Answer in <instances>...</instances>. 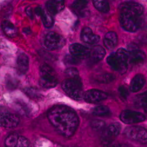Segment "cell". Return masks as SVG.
Here are the masks:
<instances>
[{
    "instance_id": "obj_13",
    "label": "cell",
    "mask_w": 147,
    "mask_h": 147,
    "mask_svg": "<svg viewBox=\"0 0 147 147\" xmlns=\"http://www.w3.org/2000/svg\"><path fill=\"white\" fill-rule=\"evenodd\" d=\"M69 50L72 55L80 59L89 57L90 51L88 49L80 44H73L71 45Z\"/></svg>"
},
{
    "instance_id": "obj_28",
    "label": "cell",
    "mask_w": 147,
    "mask_h": 147,
    "mask_svg": "<svg viewBox=\"0 0 147 147\" xmlns=\"http://www.w3.org/2000/svg\"><path fill=\"white\" fill-rule=\"evenodd\" d=\"M19 136L17 133H12L6 138L4 144L5 147H15Z\"/></svg>"
},
{
    "instance_id": "obj_1",
    "label": "cell",
    "mask_w": 147,
    "mask_h": 147,
    "mask_svg": "<svg viewBox=\"0 0 147 147\" xmlns=\"http://www.w3.org/2000/svg\"><path fill=\"white\" fill-rule=\"evenodd\" d=\"M48 118L57 131L65 137H70L77 131L79 118L71 108L64 105H57L48 113Z\"/></svg>"
},
{
    "instance_id": "obj_20",
    "label": "cell",
    "mask_w": 147,
    "mask_h": 147,
    "mask_svg": "<svg viewBox=\"0 0 147 147\" xmlns=\"http://www.w3.org/2000/svg\"><path fill=\"white\" fill-rule=\"evenodd\" d=\"M2 28L4 33L9 37H15L17 35V29L13 23L8 20H5L3 22Z\"/></svg>"
},
{
    "instance_id": "obj_30",
    "label": "cell",
    "mask_w": 147,
    "mask_h": 147,
    "mask_svg": "<svg viewBox=\"0 0 147 147\" xmlns=\"http://www.w3.org/2000/svg\"><path fill=\"white\" fill-rule=\"evenodd\" d=\"M65 75L68 78L67 79H80L79 72L78 69L74 67H69L67 68L65 71Z\"/></svg>"
},
{
    "instance_id": "obj_33",
    "label": "cell",
    "mask_w": 147,
    "mask_h": 147,
    "mask_svg": "<svg viewBox=\"0 0 147 147\" xmlns=\"http://www.w3.org/2000/svg\"><path fill=\"white\" fill-rule=\"evenodd\" d=\"M80 59L73 56L68 55L64 58V63L67 65H76L80 63Z\"/></svg>"
},
{
    "instance_id": "obj_25",
    "label": "cell",
    "mask_w": 147,
    "mask_h": 147,
    "mask_svg": "<svg viewBox=\"0 0 147 147\" xmlns=\"http://www.w3.org/2000/svg\"><path fill=\"white\" fill-rule=\"evenodd\" d=\"M41 17L42 18V22L44 26L46 28H50L54 24V20L51 16V15L45 10H44L43 13L41 15Z\"/></svg>"
},
{
    "instance_id": "obj_29",
    "label": "cell",
    "mask_w": 147,
    "mask_h": 147,
    "mask_svg": "<svg viewBox=\"0 0 147 147\" xmlns=\"http://www.w3.org/2000/svg\"><path fill=\"white\" fill-rule=\"evenodd\" d=\"M134 104L137 107H146V92L137 95L134 99Z\"/></svg>"
},
{
    "instance_id": "obj_31",
    "label": "cell",
    "mask_w": 147,
    "mask_h": 147,
    "mask_svg": "<svg viewBox=\"0 0 147 147\" xmlns=\"http://www.w3.org/2000/svg\"><path fill=\"white\" fill-rule=\"evenodd\" d=\"M18 84L17 80L11 76H8L6 78V87L7 89L10 90H15Z\"/></svg>"
},
{
    "instance_id": "obj_12",
    "label": "cell",
    "mask_w": 147,
    "mask_h": 147,
    "mask_svg": "<svg viewBox=\"0 0 147 147\" xmlns=\"http://www.w3.org/2000/svg\"><path fill=\"white\" fill-rule=\"evenodd\" d=\"M119 9L120 12H126L138 17L144 13V7L141 4L134 2H127L121 4Z\"/></svg>"
},
{
    "instance_id": "obj_2",
    "label": "cell",
    "mask_w": 147,
    "mask_h": 147,
    "mask_svg": "<svg viewBox=\"0 0 147 147\" xmlns=\"http://www.w3.org/2000/svg\"><path fill=\"white\" fill-rule=\"evenodd\" d=\"M40 85L44 88L55 87L58 84V79L54 69L47 64L44 63L40 68Z\"/></svg>"
},
{
    "instance_id": "obj_32",
    "label": "cell",
    "mask_w": 147,
    "mask_h": 147,
    "mask_svg": "<svg viewBox=\"0 0 147 147\" xmlns=\"http://www.w3.org/2000/svg\"><path fill=\"white\" fill-rule=\"evenodd\" d=\"M90 126L95 131H101L104 129L105 127V122L101 120L96 119L91 122Z\"/></svg>"
},
{
    "instance_id": "obj_7",
    "label": "cell",
    "mask_w": 147,
    "mask_h": 147,
    "mask_svg": "<svg viewBox=\"0 0 147 147\" xmlns=\"http://www.w3.org/2000/svg\"><path fill=\"white\" fill-rule=\"evenodd\" d=\"M121 128V125L118 122H115L105 129L101 137V142L104 146L108 147L113 143L116 137L120 132Z\"/></svg>"
},
{
    "instance_id": "obj_22",
    "label": "cell",
    "mask_w": 147,
    "mask_h": 147,
    "mask_svg": "<svg viewBox=\"0 0 147 147\" xmlns=\"http://www.w3.org/2000/svg\"><path fill=\"white\" fill-rule=\"evenodd\" d=\"M95 8L103 13H107L109 11L110 7L107 0H92Z\"/></svg>"
},
{
    "instance_id": "obj_4",
    "label": "cell",
    "mask_w": 147,
    "mask_h": 147,
    "mask_svg": "<svg viewBox=\"0 0 147 147\" xmlns=\"http://www.w3.org/2000/svg\"><path fill=\"white\" fill-rule=\"evenodd\" d=\"M119 21L121 27L128 32H136L140 27L138 16L126 12H120Z\"/></svg>"
},
{
    "instance_id": "obj_6",
    "label": "cell",
    "mask_w": 147,
    "mask_h": 147,
    "mask_svg": "<svg viewBox=\"0 0 147 147\" xmlns=\"http://www.w3.org/2000/svg\"><path fill=\"white\" fill-rule=\"evenodd\" d=\"M65 44V40L63 36L55 32H49L44 40V47L50 51H54L62 48Z\"/></svg>"
},
{
    "instance_id": "obj_11",
    "label": "cell",
    "mask_w": 147,
    "mask_h": 147,
    "mask_svg": "<svg viewBox=\"0 0 147 147\" xmlns=\"http://www.w3.org/2000/svg\"><path fill=\"white\" fill-rule=\"evenodd\" d=\"M108 98L107 93L98 90H90L84 93L83 98L88 103H98Z\"/></svg>"
},
{
    "instance_id": "obj_37",
    "label": "cell",
    "mask_w": 147,
    "mask_h": 147,
    "mask_svg": "<svg viewBox=\"0 0 147 147\" xmlns=\"http://www.w3.org/2000/svg\"><path fill=\"white\" fill-rule=\"evenodd\" d=\"M46 6H47V8L48 13H50V14L55 15L58 13L57 10L56 9V8L54 6V5L52 4V3L51 2L50 0V1H47V3L46 4Z\"/></svg>"
},
{
    "instance_id": "obj_23",
    "label": "cell",
    "mask_w": 147,
    "mask_h": 147,
    "mask_svg": "<svg viewBox=\"0 0 147 147\" xmlns=\"http://www.w3.org/2000/svg\"><path fill=\"white\" fill-rule=\"evenodd\" d=\"M24 91L27 96H28L31 99L33 100L39 101L42 99V96L41 94L39 92V91L37 89H36L35 88H27L26 89H24Z\"/></svg>"
},
{
    "instance_id": "obj_35",
    "label": "cell",
    "mask_w": 147,
    "mask_h": 147,
    "mask_svg": "<svg viewBox=\"0 0 147 147\" xmlns=\"http://www.w3.org/2000/svg\"><path fill=\"white\" fill-rule=\"evenodd\" d=\"M52 4L55 7L58 13L62 11L65 7L64 0H50Z\"/></svg>"
},
{
    "instance_id": "obj_14",
    "label": "cell",
    "mask_w": 147,
    "mask_h": 147,
    "mask_svg": "<svg viewBox=\"0 0 147 147\" xmlns=\"http://www.w3.org/2000/svg\"><path fill=\"white\" fill-rule=\"evenodd\" d=\"M81 38L83 42L90 45L96 44L100 40V36L93 34L92 31L89 27H85L82 30Z\"/></svg>"
},
{
    "instance_id": "obj_21",
    "label": "cell",
    "mask_w": 147,
    "mask_h": 147,
    "mask_svg": "<svg viewBox=\"0 0 147 147\" xmlns=\"http://www.w3.org/2000/svg\"><path fill=\"white\" fill-rule=\"evenodd\" d=\"M87 4V0H76L72 4V8L77 14L84 15L86 12Z\"/></svg>"
},
{
    "instance_id": "obj_10",
    "label": "cell",
    "mask_w": 147,
    "mask_h": 147,
    "mask_svg": "<svg viewBox=\"0 0 147 147\" xmlns=\"http://www.w3.org/2000/svg\"><path fill=\"white\" fill-rule=\"evenodd\" d=\"M107 62L114 70L119 72L121 74H123L127 71L128 63L122 61L115 53L110 54L107 59Z\"/></svg>"
},
{
    "instance_id": "obj_3",
    "label": "cell",
    "mask_w": 147,
    "mask_h": 147,
    "mask_svg": "<svg viewBox=\"0 0 147 147\" xmlns=\"http://www.w3.org/2000/svg\"><path fill=\"white\" fill-rule=\"evenodd\" d=\"M61 86L64 91L71 98L76 100L83 98L84 91L80 79H67L63 82Z\"/></svg>"
},
{
    "instance_id": "obj_5",
    "label": "cell",
    "mask_w": 147,
    "mask_h": 147,
    "mask_svg": "<svg viewBox=\"0 0 147 147\" xmlns=\"http://www.w3.org/2000/svg\"><path fill=\"white\" fill-rule=\"evenodd\" d=\"M18 115L12 113L5 108H0V127L6 129H13L20 123Z\"/></svg>"
},
{
    "instance_id": "obj_26",
    "label": "cell",
    "mask_w": 147,
    "mask_h": 147,
    "mask_svg": "<svg viewBox=\"0 0 147 147\" xmlns=\"http://www.w3.org/2000/svg\"><path fill=\"white\" fill-rule=\"evenodd\" d=\"M16 108L17 111L23 115L25 116H30L31 114V109L29 106L24 102H18L16 104Z\"/></svg>"
},
{
    "instance_id": "obj_39",
    "label": "cell",
    "mask_w": 147,
    "mask_h": 147,
    "mask_svg": "<svg viewBox=\"0 0 147 147\" xmlns=\"http://www.w3.org/2000/svg\"><path fill=\"white\" fill-rule=\"evenodd\" d=\"M26 13L27 16L31 19H33V13H32V8L30 7H28L26 9Z\"/></svg>"
},
{
    "instance_id": "obj_36",
    "label": "cell",
    "mask_w": 147,
    "mask_h": 147,
    "mask_svg": "<svg viewBox=\"0 0 147 147\" xmlns=\"http://www.w3.org/2000/svg\"><path fill=\"white\" fill-rule=\"evenodd\" d=\"M118 92L122 100H127V98L129 95V92L127 88L125 87H124V85H122V86L119 87V88H118Z\"/></svg>"
},
{
    "instance_id": "obj_19",
    "label": "cell",
    "mask_w": 147,
    "mask_h": 147,
    "mask_svg": "<svg viewBox=\"0 0 147 147\" xmlns=\"http://www.w3.org/2000/svg\"><path fill=\"white\" fill-rule=\"evenodd\" d=\"M118 41L117 35L115 32L110 31L106 34L104 40V44L105 47L108 50L114 49Z\"/></svg>"
},
{
    "instance_id": "obj_15",
    "label": "cell",
    "mask_w": 147,
    "mask_h": 147,
    "mask_svg": "<svg viewBox=\"0 0 147 147\" xmlns=\"http://www.w3.org/2000/svg\"><path fill=\"white\" fill-rule=\"evenodd\" d=\"M17 71L20 74H25L29 68V58L26 54H21L17 59Z\"/></svg>"
},
{
    "instance_id": "obj_27",
    "label": "cell",
    "mask_w": 147,
    "mask_h": 147,
    "mask_svg": "<svg viewBox=\"0 0 147 147\" xmlns=\"http://www.w3.org/2000/svg\"><path fill=\"white\" fill-rule=\"evenodd\" d=\"M115 77L111 74H104L97 76L95 77V81L100 83L108 84L111 82L115 80Z\"/></svg>"
},
{
    "instance_id": "obj_38",
    "label": "cell",
    "mask_w": 147,
    "mask_h": 147,
    "mask_svg": "<svg viewBox=\"0 0 147 147\" xmlns=\"http://www.w3.org/2000/svg\"><path fill=\"white\" fill-rule=\"evenodd\" d=\"M44 9H43L41 7H36L35 9V14L38 16H41V15L43 13V11H44Z\"/></svg>"
},
{
    "instance_id": "obj_16",
    "label": "cell",
    "mask_w": 147,
    "mask_h": 147,
    "mask_svg": "<svg viewBox=\"0 0 147 147\" xmlns=\"http://www.w3.org/2000/svg\"><path fill=\"white\" fill-rule=\"evenodd\" d=\"M106 54L104 48L101 46H95L90 51L89 57L91 61L97 63L104 58Z\"/></svg>"
},
{
    "instance_id": "obj_18",
    "label": "cell",
    "mask_w": 147,
    "mask_h": 147,
    "mask_svg": "<svg viewBox=\"0 0 147 147\" xmlns=\"http://www.w3.org/2000/svg\"><path fill=\"white\" fill-rule=\"evenodd\" d=\"M145 59V53L138 49L129 52L128 61L134 64H139L144 63Z\"/></svg>"
},
{
    "instance_id": "obj_40",
    "label": "cell",
    "mask_w": 147,
    "mask_h": 147,
    "mask_svg": "<svg viewBox=\"0 0 147 147\" xmlns=\"http://www.w3.org/2000/svg\"><path fill=\"white\" fill-rule=\"evenodd\" d=\"M108 147H121V145H119V144H114V143H113L111 145H110Z\"/></svg>"
},
{
    "instance_id": "obj_34",
    "label": "cell",
    "mask_w": 147,
    "mask_h": 147,
    "mask_svg": "<svg viewBox=\"0 0 147 147\" xmlns=\"http://www.w3.org/2000/svg\"><path fill=\"white\" fill-rule=\"evenodd\" d=\"M30 142L28 140L23 136H19L15 147H29Z\"/></svg>"
},
{
    "instance_id": "obj_8",
    "label": "cell",
    "mask_w": 147,
    "mask_h": 147,
    "mask_svg": "<svg viewBox=\"0 0 147 147\" xmlns=\"http://www.w3.org/2000/svg\"><path fill=\"white\" fill-rule=\"evenodd\" d=\"M127 136L134 141L142 144H146L147 141V132L146 129L141 127H132L125 130Z\"/></svg>"
},
{
    "instance_id": "obj_24",
    "label": "cell",
    "mask_w": 147,
    "mask_h": 147,
    "mask_svg": "<svg viewBox=\"0 0 147 147\" xmlns=\"http://www.w3.org/2000/svg\"><path fill=\"white\" fill-rule=\"evenodd\" d=\"M92 114L95 116L102 117L111 114V111L108 107L104 105H100L95 107L92 111Z\"/></svg>"
},
{
    "instance_id": "obj_9",
    "label": "cell",
    "mask_w": 147,
    "mask_h": 147,
    "mask_svg": "<svg viewBox=\"0 0 147 147\" xmlns=\"http://www.w3.org/2000/svg\"><path fill=\"white\" fill-rule=\"evenodd\" d=\"M120 119L125 124H131L144 121L145 119V116L139 112L125 110L121 113Z\"/></svg>"
},
{
    "instance_id": "obj_17",
    "label": "cell",
    "mask_w": 147,
    "mask_h": 147,
    "mask_svg": "<svg viewBox=\"0 0 147 147\" xmlns=\"http://www.w3.org/2000/svg\"><path fill=\"white\" fill-rule=\"evenodd\" d=\"M145 79L144 76L138 74L135 76L132 80L130 84V90L133 92H137L140 91L144 86Z\"/></svg>"
}]
</instances>
